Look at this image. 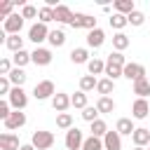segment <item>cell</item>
I'll use <instances>...</instances> for the list:
<instances>
[{"label":"cell","mask_w":150,"mask_h":150,"mask_svg":"<svg viewBox=\"0 0 150 150\" xmlns=\"http://www.w3.org/2000/svg\"><path fill=\"white\" fill-rule=\"evenodd\" d=\"M131 141H134L136 148H148V145H150V129L136 127V131L131 134Z\"/></svg>","instance_id":"12"},{"label":"cell","mask_w":150,"mask_h":150,"mask_svg":"<svg viewBox=\"0 0 150 150\" xmlns=\"http://www.w3.org/2000/svg\"><path fill=\"white\" fill-rule=\"evenodd\" d=\"M38 14H40V9L33 7V5H23L21 7V16L23 19H38Z\"/></svg>","instance_id":"42"},{"label":"cell","mask_w":150,"mask_h":150,"mask_svg":"<svg viewBox=\"0 0 150 150\" xmlns=\"http://www.w3.org/2000/svg\"><path fill=\"white\" fill-rule=\"evenodd\" d=\"M30 59H33L35 66H49L54 56H52V49H47V47H35V49L30 52Z\"/></svg>","instance_id":"10"},{"label":"cell","mask_w":150,"mask_h":150,"mask_svg":"<svg viewBox=\"0 0 150 150\" xmlns=\"http://www.w3.org/2000/svg\"><path fill=\"white\" fill-rule=\"evenodd\" d=\"M12 70H14V63H12V59H0V77H7Z\"/></svg>","instance_id":"43"},{"label":"cell","mask_w":150,"mask_h":150,"mask_svg":"<svg viewBox=\"0 0 150 150\" xmlns=\"http://www.w3.org/2000/svg\"><path fill=\"white\" fill-rule=\"evenodd\" d=\"M56 127L59 129H66V131L73 129V115L70 112H59L56 115Z\"/></svg>","instance_id":"34"},{"label":"cell","mask_w":150,"mask_h":150,"mask_svg":"<svg viewBox=\"0 0 150 150\" xmlns=\"http://www.w3.org/2000/svg\"><path fill=\"white\" fill-rule=\"evenodd\" d=\"M73 16H75V12L66 5H59L54 9V21H59V23H73Z\"/></svg>","instance_id":"17"},{"label":"cell","mask_w":150,"mask_h":150,"mask_svg":"<svg viewBox=\"0 0 150 150\" xmlns=\"http://www.w3.org/2000/svg\"><path fill=\"white\" fill-rule=\"evenodd\" d=\"M19 150H35V148H33V143H26V145H21Z\"/></svg>","instance_id":"46"},{"label":"cell","mask_w":150,"mask_h":150,"mask_svg":"<svg viewBox=\"0 0 150 150\" xmlns=\"http://www.w3.org/2000/svg\"><path fill=\"white\" fill-rule=\"evenodd\" d=\"M96 108H98V112L108 115V112H112V110H115V101H112L110 96H98V101H96Z\"/></svg>","instance_id":"28"},{"label":"cell","mask_w":150,"mask_h":150,"mask_svg":"<svg viewBox=\"0 0 150 150\" xmlns=\"http://www.w3.org/2000/svg\"><path fill=\"white\" fill-rule=\"evenodd\" d=\"M122 77H127V80H131V82H138V80L145 77V66L129 61V63L124 66V70H122Z\"/></svg>","instance_id":"8"},{"label":"cell","mask_w":150,"mask_h":150,"mask_svg":"<svg viewBox=\"0 0 150 150\" xmlns=\"http://www.w3.org/2000/svg\"><path fill=\"white\" fill-rule=\"evenodd\" d=\"M23 16H21V12H14L12 16H7L5 21H2V30L7 33V35H21V28H23Z\"/></svg>","instance_id":"2"},{"label":"cell","mask_w":150,"mask_h":150,"mask_svg":"<svg viewBox=\"0 0 150 150\" xmlns=\"http://www.w3.org/2000/svg\"><path fill=\"white\" fill-rule=\"evenodd\" d=\"M103 148L105 150H122V136L112 129V131H108L105 136H103Z\"/></svg>","instance_id":"16"},{"label":"cell","mask_w":150,"mask_h":150,"mask_svg":"<svg viewBox=\"0 0 150 150\" xmlns=\"http://www.w3.org/2000/svg\"><path fill=\"white\" fill-rule=\"evenodd\" d=\"M96 91H98L101 96H110V94L115 91V82H112L110 77H101L98 84H96Z\"/></svg>","instance_id":"26"},{"label":"cell","mask_w":150,"mask_h":150,"mask_svg":"<svg viewBox=\"0 0 150 150\" xmlns=\"http://www.w3.org/2000/svg\"><path fill=\"white\" fill-rule=\"evenodd\" d=\"M12 63H14V68H23L26 63H33V59H30V52L21 49V52L12 54Z\"/></svg>","instance_id":"25"},{"label":"cell","mask_w":150,"mask_h":150,"mask_svg":"<svg viewBox=\"0 0 150 150\" xmlns=\"http://www.w3.org/2000/svg\"><path fill=\"white\" fill-rule=\"evenodd\" d=\"M98 115H101V112H98V108H96V105H87V108L82 110V120H84V122H89V124H91V122H96V120H98Z\"/></svg>","instance_id":"37"},{"label":"cell","mask_w":150,"mask_h":150,"mask_svg":"<svg viewBox=\"0 0 150 150\" xmlns=\"http://www.w3.org/2000/svg\"><path fill=\"white\" fill-rule=\"evenodd\" d=\"M148 150H150V145H148Z\"/></svg>","instance_id":"48"},{"label":"cell","mask_w":150,"mask_h":150,"mask_svg":"<svg viewBox=\"0 0 150 150\" xmlns=\"http://www.w3.org/2000/svg\"><path fill=\"white\" fill-rule=\"evenodd\" d=\"M63 143H66V148H68V150H82V145H84V134H82L77 127H73V129H68V131H66Z\"/></svg>","instance_id":"6"},{"label":"cell","mask_w":150,"mask_h":150,"mask_svg":"<svg viewBox=\"0 0 150 150\" xmlns=\"http://www.w3.org/2000/svg\"><path fill=\"white\" fill-rule=\"evenodd\" d=\"M52 108H54L56 112H66V110L70 108V96L63 94V91H56V96L52 98Z\"/></svg>","instance_id":"18"},{"label":"cell","mask_w":150,"mask_h":150,"mask_svg":"<svg viewBox=\"0 0 150 150\" xmlns=\"http://www.w3.org/2000/svg\"><path fill=\"white\" fill-rule=\"evenodd\" d=\"M150 115V103H148V98H136L134 103H131V117L134 120H145Z\"/></svg>","instance_id":"11"},{"label":"cell","mask_w":150,"mask_h":150,"mask_svg":"<svg viewBox=\"0 0 150 150\" xmlns=\"http://www.w3.org/2000/svg\"><path fill=\"white\" fill-rule=\"evenodd\" d=\"M115 131H117L120 136H131V134L136 131V127H134V117H120L117 124H115Z\"/></svg>","instance_id":"15"},{"label":"cell","mask_w":150,"mask_h":150,"mask_svg":"<svg viewBox=\"0 0 150 150\" xmlns=\"http://www.w3.org/2000/svg\"><path fill=\"white\" fill-rule=\"evenodd\" d=\"M9 91H12V82H9V77H0V96L7 98Z\"/></svg>","instance_id":"45"},{"label":"cell","mask_w":150,"mask_h":150,"mask_svg":"<svg viewBox=\"0 0 150 150\" xmlns=\"http://www.w3.org/2000/svg\"><path fill=\"white\" fill-rule=\"evenodd\" d=\"M70 105L77 108V110H84V108H87V94H84V91H75V94L70 96Z\"/></svg>","instance_id":"33"},{"label":"cell","mask_w":150,"mask_h":150,"mask_svg":"<svg viewBox=\"0 0 150 150\" xmlns=\"http://www.w3.org/2000/svg\"><path fill=\"white\" fill-rule=\"evenodd\" d=\"M9 115H12V105H9V101H7V98H0V120L5 122Z\"/></svg>","instance_id":"44"},{"label":"cell","mask_w":150,"mask_h":150,"mask_svg":"<svg viewBox=\"0 0 150 150\" xmlns=\"http://www.w3.org/2000/svg\"><path fill=\"white\" fill-rule=\"evenodd\" d=\"M134 150H148V148H134Z\"/></svg>","instance_id":"47"},{"label":"cell","mask_w":150,"mask_h":150,"mask_svg":"<svg viewBox=\"0 0 150 150\" xmlns=\"http://www.w3.org/2000/svg\"><path fill=\"white\" fill-rule=\"evenodd\" d=\"M82 150H105V148H103V138H96V136H89V138H84V145H82Z\"/></svg>","instance_id":"36"},{"label":"cell","mask_w":150,"mask_h":150,"mask_svg":"<svg viewBox=\"0 0 150 150\" xmlns=\"http://www.w3.org/2000/svg\"><path fill=\"white\" fill-rule=\"evenodd\" d=\"M96 84H98V80L94 77V75H82L80 77V91H94L96 89Z\"/></svg>","instance_id":"32"},{"label":"cell","mask_w":150,"mask_h":150,"mask_svg":"<svg viewBox=\"0 0 150 150\" xmlns=\"http://www.w3.org/2000/svg\"><path fill=\"white\" fill-rule=\"evenodd\" d=\"M49 28H47V23H40V21H35L30 28H28V40L30 42H35L38 47H40V42H45L47 38H49Z\"/></svg>","instance_id":"5"},{"label":"cell","mask_w":150,"mask_h":150,"mask_svg":"<svg viewBox=\"0 0 150 150\" xmlns=\"http://www.w3.org/2000/svg\"><path fill=\"white\" fill-rule=\"evenodd\" d=\"M26 122H28V120H26V112H23V110H12V115H9L2 124H5L7 131H16V129H21Z\"/></svg>","instance_id":"9"},{"label":"cell","mask_w":150,"mask_h":150,"mask_svg":"<svg viewBox=\"0 0 150 150\" xmlns=\"http://www.w3.org/2000/svg\"><path fill=\"white\" fill-rule=\"evenodd\" d=\"M105 134H108V124H105L101 117H98L96 122H91V136H96V138H103Z\"/></svg>","instance_id":"35"},{"label":"cell","mask_w":150,"mask_h":150,"mask_svg":"<svg viewBox=\"0 0 150 150\" xmlns=\"http://www.w3.org/2000/svg\"><path fill=\"white\" fill-rule=\"evenodd\" d=\"M103 42H105V33H103L101 28H94V30L87 33V47H89V49H98Z\"/></svg>","instance_id":"14"},{"label":"cell","mask_w":150,"mask_h":150,"mask_svg":"<svg viewBox=\"0 0 150 150\" xmlns=\"http://www.w3.org/2000/svg\"><path fill=\"white\" fill-rule=\"evenodd\" d=\"M7 77H9L12 87H23V84H26V80H28V75H26V70H23V68H14Z\"/></svg>","instance_id":"23"},{"label":"cell","mask_w":150,"mask_h":150,"mask_svg":"<svg viewBox=\"0 0 150 150\" xmlns=\"http://www.w3.org/2000/svg\"><path fill=\"white\" fill-rule=\"evenodd\" d=\"M122 70H124V66H117V63H108V61H105V73H103V75L115 82V80L122 77Z\"/></svg>","instance_id":"31"},{"label":"cell","mask_w":150,"mask_h":150,"mask_svg":"<svg viewBox=\"0 0 150 150\" xmlns=\"http://www.w3.org/2000/svg\"><path fill=\"white\" fill-rule=\"evenodd\" d=\"M129 45H131V40H129L127 33H115L112 35V52H124Z\"/></svg>","instance_id":"21"},{"label":"cell","mask_w":150,"mask_h":150,"mask_svg":"<svg viewBox=\"0 0 150 150\" xmlns=\"http://www.w3.org/2000/svg\"><path fill=\"white\" fill-rule=\"evenodd\" d=\"M47 42H49L52 47H63V45H66V33H63L61 28H54V30L49 33Z\"/></svg>","instance_id":"27"},{"label":"cell","mask_w":150,"mask_h":150,"mask_svg":"<svg viewBox=\"0 0 150 150\" xmlns=\"http://www.w3.org/2000/svg\"><path fill=\"white\" fill-rule=\"evenodd\" d=\"M38 21H40V23H49V21H54V9L47 7V5H42V7H40V14H38Z\"/></svg>","instance_id":"38"},{"label":"cell","mask_w":150,"mask_h":150,"mask_svg":"<svg viewBox=\"0 0 150 150\" xmlns=\"http://www.w3.org/2000/svg\"><path fill=\"white\" fill-rule=\"evenodd\" d=\"M33 96H35L38 101H47V98H54V96H56L54 82H52V80H40V82L33 87Z\"/></svg>","instance_id":"3"},{"label":"cell","mask_w":150,"mask_h":150,"mask_svg":"<svg viewBox=\"0 0 150 150\" xmlns=\"http://www.w3.org/2000/svg\"><path fill=\"white\" fill-rule=\"evenodd\" d=\"M70 26H73L75 30H77V28H84L87 33H89V30H94V28H98V26H96V19H94L91 14H82V12H75V16H73V23H70Z\"/></svg>","instance_id":"7"},{"label":"cell","mask_w":150,"mask_h":150,"mask_svg":"<svg viewBox=\"0 0 150 150\" xmlns=\"http://www.w3.org/2000/svg\"><path fill=\"white\" fill-rule=\"evenodd\" d=\"M14 5H16V2H12V0H5V2L0 5V16H2V19L12 16V14H14Z\"/></svg>","instance_id":"41"},{"label":"cell","mask_w":150,"mask_h":150,"mask_svg":"<svg viewBox=\"0 0 150 150\" xmlns=\"http://www.w3.org/2000/svg\"><path fill=\"white\" fill-rule=\"evenodd\" d=\"M70 61H73L75 66L89 63V61H91V59H89V49H87V47H75V49L70 52Z\"/></svg>","instance_id":"19"},{"label":"cell","mask_w":150,"mask_h":150,"mask_svg":"<svg viewBox=\"0 0 150 150\" xmlns=\"http://www.w3.org/2000/svg\"><path fill=\"white\" fill-rule=\"evenodd\" d=\"M134 94H136L138 98H145V96L150 94V80H148V77H143V80L134 82Z\"/></svg>","instance_id":"29"},{"label":"cell","mask_w":150,"mask_h":150,"mask_svg":"<svg viewBox=\"0 0 150 150\" xmlns=\"http://www.w3.org/2000/svg\"><path fill=\"white\" fill-rule=\"evenodd\" d=\"M0 148H2V150H19V148H21L19 136H16L14 131H5V134H0Z\"/></svg>","instance_id":"13"},{"label":"cell","mask_w":150,"mask_h":150,"mask_svg":"<svg viewBox=\"0 0 150 150\" xmlns=\"http://www.w3.org/2000/svg\"><path fill=\"white\" fill-rule=\"evenodd\" d=\"M54 141H56L54 134L52 131H45V129H35L33 131V138H30V143H33L35 150H52Z\"/></svg>","instance_id":"1"},{"label":"cell","mask_w":150,"mask_h":150,"mask_svg":"<svg viewBox=\"0 0 150 150\" xmlns=\"http://www.w3.org/2000/svg\"><path fill=\"white\" fill-rule=\"evenodd\" d=\"M7 101H9L12 110H23V108L28 105V94L23 91V87H12V91H9V96H7Z\"/></svg>","instance_id":"4"},{"label":"cell","mask_w":150,"mask_h":150,"mask_svg":"<svg viewBox=\"0 0 150 150\" xmlns=\"http://www.w3.org/2000/svg\"><path fill=\"white\" fill-rule=\"evenodd\" d=\"M112 7H115V14H124V16H129V14L136 9L134 0H115Z\"/></svg>","instance_id":"20"},{"label":"cell","mask_w":150,"mask_h":150,"mask_svg":"<svg viewBox=\"0 0 150 150\" xmlns=\"http://www.w3.org/2000/svg\"><path fill=\"white\" fill-rule=\"evenodd\" d=\"M103 73H105V61H101V59L94 56V59L87 63V75H94V77H96V75H103Z\"/></svg>","instance_id":"22"},{"label":"cell","mask_w":150,"mask_h":150,"mask_svg":"<svg viewBox=\"0 0 150 150\" xmlns=\"http://www.w3.org/2000/svg\"><path fill=\"white\" fill-rule=\"evenodd\" d=\"M5 47H7L12 54H16V52H21V49H23V38H21V35H7Z\"/></svg>","instance_id":"24"},{"label":"cell","mask_w":150,"mask_h":150,"mask_svg":"<svg viewBox=\"0 0 150 150\" xmlns=\"http://www.w3.org/2000/svg\"><path fill=\"white\" fill-rule=\"evenodd\" d=\"M108 23H110V28H115L117 33H122V28L129 26V19H127L124 14H112V16L108 19Z\"/></svg>","instance_id":"30"},{"label":"cell","mask_w":150,"mask_h":150,"mask_svg":"<svg viewBox=\"0 0 150 150\" xmlns=\"http://www.w3.org/2000/svg\"><path fill=\"white\" fill-rule=\"evenodd\" d=\"M105 61H108V63H117V66H127V63H129V61L124 59V54H122V52H110Z\"/></svg>","instance_id":"40"},{"label":"cell","mask_w":150,"mask_h":150,"mask_svg":"<svg viewBox=\"0 0 150 150\" xmlns=\"http://www.w3.org/2000/svg\"><path fill=\"white\" fill-rule=\"evenodd\" d=\"M127 19H129V23H131V26H143V23H145V14H143V12H138V9H134Z\"/></svg>","instance_id":"39"}]
</instances>
